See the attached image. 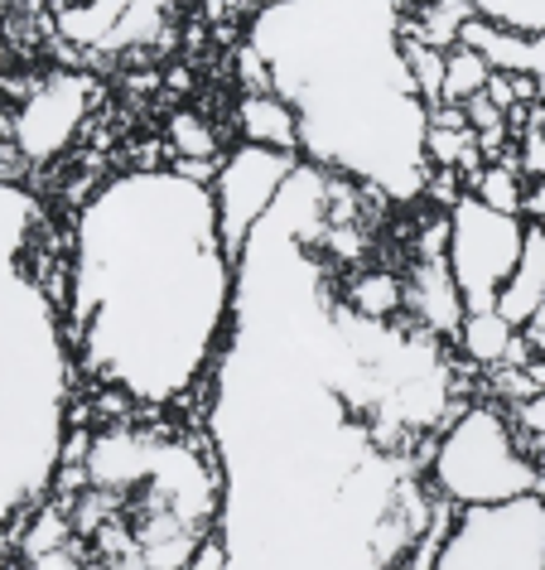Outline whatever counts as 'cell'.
Instances as JSON below:
<instances>
[{"instance_id":"6","label":"cell","mask_w":545,"mask_h":570,"mask_svg":"<svg viewBox=\"0 0 545 570\" xmlns=\"http://www.w3.org/2000/svg\"><path fill=\"white\" fill-rule=\"evenodd\" d=\"M295 169H299V155L247 146V140L218 160V175H212L208 194H212V213H218L222 252L232 256V262H241L256 223L276 208V198L285 194V184L295 179Z\"/></svg>"},{"instance_id":"25","label":"cell","mask_w":545,"mask_h":570,"mask_svg":"<svg viewBox=\"0 0 545 570\" xmlns=\"http://www.w3.org/2000/svg\"><path fill=\"white\" fill-rule=\"evenodd\" d=\"M10 131H16V107H10L6 88H0V150L10 146Z\"/></svg>"},{"instance_id":"2","label":"cell","mask_w":545,"mask_h":570,"mask_svg":"<svg viewBox=\"0 0 545 570\" xmlns=\"http://www.w3.org/2000/svg\"><path fill=\"white\" fill-rule=\"evenodd\" d=\"M406 0H280L251 20V53L299 117V155L386 204L425 198L429 107L406 73Z\"/></svg>"},{"instance_id":"23","label":"cell","mask_w":545,"mask_h":570,"mask_svg":"<svg viewBox=\"0 0 545 570\" xmlns=\"http://www.w3.org/2000/svg\"><path fill=\"white\" fill-rule=\"evenodd\" d=\"M487 97H493V102L507 111V117H512L516 107H522V97H516V78H512V73H493V82H487Z\"/></svg>"},{"instance_id":"22","label":"cell","mask_w":545,"mask_h":570,"mask_svg":"<svg viewBox=\"0 0 545 570\" xmlns=\"http://www.w3.org/2000/svg\"><path fill=\"white\" fill-rule=\"evenodd\" d=\"M516 425H522L526 435H545V396H526V402L516 406Z\"/></svg>"},{"instance_id":"18","label":"cell","mask_w":545,"mask_h":570,"mask_svg":"<svg viewBox=\"0 0 545 570\" xmlns=\"http://www.w3.org/2000/svg\"><path fill=\"white\" fill-rule=\"evenodd\" d=\"M400 53H406V73L415 82V92H420L425 107H439L444 102V53L449 49H429L420 39H400Z\"/></svg>"},{"instance_id":"1","label":"cell","mask_w":545,"mask_h":570,"mask_svg":"<svg viewBox=\"0 0 545 570\" xmlns=\"http://www.w3.org/2000/svg\"><path fill=\"white\" fill-rule=\"evenodd\" d=\"M73 353L136 406L204 382L232 334L237 262L222 252L208 184L175 169L111 179L73 233Z\"/></svg>"},{"instance_id":"9","label":"cell","mask_w":545,"mask_h":570,"mask_svg":"<svg viewBox=\"0 0 545 570\" xmlns=\"http://www.w3.org/2000/svg\"><path fill=\"white\" fill-rule=\"evenodd\" d=\"M237 136L247 140V146L299 155V117H295V107L285 102L276 88L241 92V102H237ZM299 160H305V155H299Z\"/></svg>"},{"instance_id":"8","label":"cell","mask_w":545,"mask_h":570,"mask_svg":"<svg viewBox=\"0 0 545 570\" xmlns=\"http://www.w3.org/2000/svg\"><path fill=\"white\" fill-rule=\"evenodd\" d=\"M406 315H410L415 330H425L435 338H458L468 305H464V295H458V285H454L449 256H410Z\"/></svg>"},{"instance_id":"5","label":"cell","mask_w":545,"mask_h":570,"mask_svg":"<svg viewBox=\"0 0 545 570\" xmlns=\"http://www.w3.org/2000/svg\"><path fill=\"white\" fill-rule=\"evenodd\" d=\"M522 247L526 218L487 208L473 194L449 208V271L468 309H497V295L522 262Z\"/></svg>"},{"instance_id":"21","label":"cell","mask_w":545,"mask_h":570,"mask_svg":"<svg viewBox=\"0 0 545 570\" xmlns=\"http://www.w3.org/2000/svg\"><path fill=\"white\" fill-rule=\"evenodd\" d=\"M464 111H468V126H473V131H497V126H512V117H507V111H502L497 102H493V97H473V102H464Z\"/></svg>"},{"instance_id":"20","label":"cell","mask_w":545,"mask_h":570,"mask_svg":"<svg viewBox=\"0 0 545 570\" xmlns=\"http://www.w3.org/2000/svg\"><path fill=\"white\" fill-rule=\"evenodd\" d=\"M516 169L522 179H545V126H526L516 140Z\"/></svg>"},{"instance_id":"10","label":"cell","mask_w":545,"mask_h":570,"mask_svg":"<svg viewBox=\"0 0 545 570\" xmlns=\"http://www.w3.org/2000/svg\"><path fill=\"white\" fill-rule=\"evenodd\" d=\"M541 305H545V227H541V223H526L522 262H516L512 281L502 285L497 315L507 320L512 330H526V324L541 315Z\"/></svg>"},{"instance_id":"26","label":"cell","mask_w":545,"mask_h":570,"mask_svg":"<svg viewBox=\"0 0 545 570\" xmlns=\"http://www.w3.org/2000/svg\"><path fill=\"white\" fill-rule=\"evenodd\" d=\"M522 338H526V344H531V348H536V353L545 348V305H541V315H536V320H531V324H526V330H522Z\"/></svg>"},{"instance_id":"15","label":"cell","mask_w":545,"mask_h":570,"mask_svg":"<svg viewBox=\"0 0 545 570\" xmlns=\"http://www.w3.org/2000/svg\"><path fill=\"white\" fill-rule=\"evenodd\" d=\"M497 68L483 59L473 45H454L444 53V102H473V97L487 92V82H493Z\"/></svg>"},{"instance_id":"7","label":"cell","mask_w":545,"mask_h":570,"mask_svg":"<svg viewBox=\"0 0 545 570\" xmlns=\"http://www.w3.org/2000/svg\"><path fill=\"white\" fill-rule=\"evenodd\" d=\"M97 102V82L88 73H68V68H49L39 73L34 92L16 107V131L10 146L24 165H49L73 146L88 126V111Z\"/></svg>"},{"instance_id":"4","label":"cell","mask_w":545,"mask_h":570,"mask_svg":"<svg viewBox=\"0 0 545 570\" xmlns=\"http://www.w3.org/2000/svg\"><path fill=\"white\" fill-rule=\"evenodd\" d=\"M429 570H545V493L464 508Z\"/></svg>"},{"instance_id":"11","label":"cell","mask_w":545,"mask_h":570,"mask_svg":"<svg viewBox=\"0 0 545 570\" xmlns=\"http://www.w3.org/2000/svg\"><path fill=\"white\" fill-rule=\"evenodd\" d=\"M338 295L353 315L377 320V324H396L406 315V276L386 271V266H357L353 276L338 285Z\"/></svg>"},{"instance_id":"19","label":"cell","mask_w":545,"mask_h":570,"mask_svg":"<svg viewBox=\"0 0 545 570\" xmlns=\"http://www.w3.org/2000/svg\"><path fill=\"white\" fill-rule=\"evenodd\" d=\"M478 146V131H449V126H429L425 131V160L429 169H454L468 160V150Z\"/></svg>"},{"instance_id":"16","label":"cell","mask_w":545,"mask_h":570,"mask_svg":"<svg viewBox=\"0 0 545 570\" xmlns=\"http://www.w3.org/2000/svg\"><path fill=\"white\" fill-rule=\"evenodd\" d=\"M165 146L179 155V160H222V136L212 131V121L204 117V111H175L165 126Z\"/></svg>"},{"instance_id":"13","label":"cell","mask_w":545,"mask_h":570,"mask_svg":"<svg viewBox=\"0 0 545 570\" xmlns=\"http://www.w3.org/2000/svg\"><path fill=\"white\" fill-rule=\"evenodd\" d=\"M131 0H63L53 10V30L78 49H111Z\"/></svg>"},{"instance_id":"14","label":"cell","mask_w":545,"mask_h":570,"mask_svg":"<svg viewBox=\"0 0 545 570\" xmlns=\"http://www.w3.org/2000/svg\"><path fill=\"white\" fill-rule=\"evenodd\" d=\"M478 16L473 0H425L415 16H406V35L429 49H454L464 39V24Z\"/></svg>"},{"instance_id":"24","label":"cell","mask_w":545,"mask_h":570,"mask_svg":"<svg viewBox=\"0 0 545 570\" xmlns=\"http://www.w3.org/2000/svg\"><path fill=\"white\" fill-rule=\"evenodd\" d=\"M522 218L545 227V179H526V204H522Z\"/></svg>"},{"instance_id":"17","label":"cell","mask_w":545,"mask_h":570,"mask_svg":"<svg viewBox=\"0 0 545 570\" xmlns=\"http://www.w3.org/2000/svg\"><path fill=\"white\" fill-rule=\"evenodd\" d=\"M473 198H483L487 208H497V213H512V218H522V204H526V179H522V169H516V155L512 160H497V165H487L478 184L468 189Z\"/></svg>"},{"instance_id":"12","label":"cell","mask_w":545,"mask_h":570,"mask_svg":"<svg viewBox=\"0 0 545 570\" xmlns=\"http://www.w3.org/2000/svg\"><path fill=\"white\" fill-rule=\"evenodd\" d=\"M458 348H464L468 363L478 367H507V363H522L526 358V344H522V330H512L507 320L497 315V309H468L464 315V330L454 338Z\"/></svg>"},{"instance_id":"27","label":"cell","mask_w":545,"mask_h":570,"mask_svg":"<svg viewBox=\"0 0 545 570\" xmlns=\"http://www.w3.org/2000/svg\"><path fill=\"white\" fill-rule=\"evenodd\" d=\"M10 68V35H6V24H0V73Z\"/></svg>"},{"instance_id":"3","label":"cell","mask_w":545,"mask_h":570,"mask_svg":"<svg viewBox=\"0 0 545 570\" xmlns=\"http://www.w3.org/2000/svg\"><path fill=\"white\" fill-rule=\"evenodd\" d=\"M429 489L449 508H493L545 489L522 431L497 406H464L429 445Z\"/></svg>"}]
</instances>
